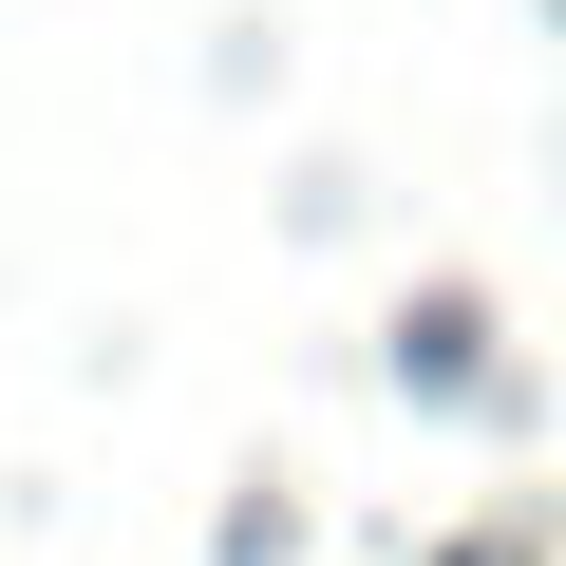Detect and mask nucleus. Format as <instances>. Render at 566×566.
<instances>
[]
</instances>
